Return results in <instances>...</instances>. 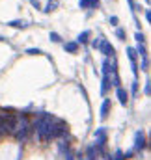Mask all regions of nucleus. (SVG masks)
I'll list each match as a JSON object with an SVG mask.
<instances>
[{
	"mask_svg": "<svg viewBox=\"0 0 151 160\" xmlns=\"http://www.w3.org/2000/svg\"><path fill=\"white\" fill-rule=\"evenodd\" d=\"M50 39H52V41H56V43H60V41H62L58 34H50Z\"/></svg>",
	"mask_w": 151,
	"mask_h": 160,
	"instance_id": "nucleus-12",
	"label": "nucleus"
},
{
	"mask_svg": "<svg viewBox=\"0 0 151 160\" xmlns=\"http://www.w3.org/2000/svg\"><path fill=\"white\" fill-rule=\"evenodd\" d=\"M78 160H82V157H78Z\"/></svg>",
	"mask_w": 151,
	"mask_h": 160,
	"instance_id": "nucleus-15",
	"label": "nucleus"
},
{
	"mask_svg": "<svg viewBox=\"0 0 151 160\" xmlns=\"http://www.w3.org/2000/svg\"><path fill=\"white\" fill-rule=\"evenodd\" d=\"M129 58H131V62L134 63V60H136V56H134V50H133V48H129Z\"/></svg>",
	"mask_w": 151,
	"mask_h": 160,
	"instance_id": "nucleus-11",
	"label": "nucleus"
},
{
	"mask_svg": "<svg viewBox=\"0 0 151 160\" xmlns=\"http://www.w3.org/2000/svg\"><path fill=\"white\" fill-rule=\"evenodd\" d=\"M76 48H78L76 43H67L65 45V50H69V52H76Z\"/></svg>",
	"mask_w": 151,
	"mask_h": 160,
	"instance_id": "nucleus-8",
	"label": "nucleus"
},
{
	"mask_svg": "<svg viewBox=\"0 0 151 160\" xmlns=\"http://www.w3.org/2000/svg\"><path fill=\"white\" fill-rule=\"evenodd\" d=\"M101 50H103V52H105L107 56H110V54H114V48L110 47V45H108V43H107V41H103V45H101Z\"/></svg>",
	"mask_w": 151,
	"mask_h": 160,
	"instance_id": "nucleus-4",
	"label": "nucleus"
},
{
	"mask_svg": "<svg viewBox=\"0 0 151 160\" xmlns=\"http://www.w3.org/2000/svg\"><path fill=\"white\" fill-rule=\"evenodd\" d=\"M136 39H138V41H144V36H142V34L138 32V34H136Z\"/></svg>",
	"mask_w": 151,
	"mask_h": 160,
	"instance_id": "nucleus-14",
	"label": "nucleus"
},
{
	"mask_svg": "<svg viewBox=\"0 0 151 160\" xmlns=\"http://www.w3.org/2000/svg\"><path fill=\"white\" fill-rule=\"evenodd\" d=\"M117 99H119V102L123 104V106H127V101H129V95H127V91L125 89H121V88H117Z\"/></svg>",
	"mask_w": 151,
	"mask_h": 160,
	"instance_id": "nucleus-1",
	"label": "nucleus"
},
{
	"mask_svg": "<svg viewBox=\"0 0 151 160\" xmlns=\"http://www.w3.org/2000/svg\"><path fill=\"white\" fill-rule=\"evenodd\" d=\"M134 149H136V151L144 149V134H142V132H136V143H134Z\"/></svg>",
	"mask_w": 151,
	"mask_h": 160,
	"instance_id": "nucleus-2",
	"label": "nucleus"
},
{
	"mask_svg": "<svg viewBox=\"0 0 151 160\" xmlns=\"http://www.w3.org/2000/svg\"><path fill=\"white\" fill-rule=\"evenodd\" d=\"M9 26H17V28H24V26H26V22H24V21H11V22H9Z\"/></svg>",
	"mask_w": 151,
	"mask_h": 160,
	"instance_id": "nucleus-7",
	"label": "nucleus"
},
{
	"mask_svg": "<svg viewBox=\"0 0 151 160\" xmlns=\"http://www.w3.org/2000/svg\"><path fill=\"white\" fill-rule=\"evenodd\" d=\"M108 106H110V101L107 99V101L103 102V106H101V118H107V114H108Z\"/></svg>",
	"mask_w": 151,
	"mask_h": 160,
	"instance_id": "nucleus-5",
	"label": "nucleus"
},
{
	"mask_svg": "<svg viewBox=\"0 0 151 160\" xmlns=\"http://www.w3.org/2000/svg\"><path fill=\"white\" fill-rule=\"evenodd\" d=\"M28 52H30V54H41L39 48H28Z\"/></svg>",
	"mask_w": 151,
	"mask_h": 160,
	"instance_id": "nucleus-13",
	"label": "nucleus"
},
{
	"mask_svg": "<svg viewBox=\"0 0 151 160\" xmlns=\"http://www.w3.org/2000/svg\"><path fill=\"white\" fill-rule=\"evenodd\" d=\"M88 38H90V32L80 34V36H78V43H86V41H88Z\"/></svg>",
	"mask_w": 151,
	"mask_h": 160,
	"instance_id": "nucleus-9",
	"label": "nucleus"
},
{
	"mask_svg": "<svg viewBox=\"0 0 151 160\" xmlns=\"http://www.w3.org/2000/svg\"><path fill=\"white\" fill-rule=\"evenodd\" d=\"M80 6H82V8H88V6H99V0H80Z\"/></svg>",
	"mask_w": 151,
	"mask_h": 160,
	"instance_id": "nucleus-6",
	"label": "nucleus"
},
{
	"mask_svg": "<svg viewBox=\"0 0 151 160\" xmlns=\"http://www.w3.org/2000/svg\"><path fill=\"white\" fill-rule=\"evenodd\" d=\"M56 4H58V2H56V0H54V2H52V0H50V2H49V6H47V9H45V11H52V9H54V8H56Z\"/></svg>",
	"mask_w": 151,
	"mask_h": 160,
	"instance_id": "nucleus-10",
	"label": "nucleus"
},
{
	"mask_svg": "<svg viewBox=\"0 0 151 160\" xmlns=\"http://www.w3.org/2000/svg\"><path fill=\"white\" fill-rule=\"evenodd\" d=\"M86 157H88V160H99L97 158V149H95V145H90V147H88Z\"/></svg>",
	"mask_w": 151,
	"mask_h": 160,
	"instance_id": "nucleus-3",
	"label": "nucleus"
}]
</instances>
